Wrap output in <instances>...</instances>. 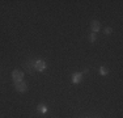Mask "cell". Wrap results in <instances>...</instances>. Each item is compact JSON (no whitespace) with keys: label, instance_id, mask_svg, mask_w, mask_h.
I'll return each instance as SVG.
<instances>
[{"label":"cell","instance_id":"cell-4","mask_svg":"<svg viewBox=\"0 0 123 118\" xmlns=\"http://www.w3.org/2000/svg\"><path fill=\"white\" fill-rule=\"evenodd\" d=\"M83 78H84V73H81V72H75L74 75H72V83H74V84H79V83H81Z\"/></svg>","mask_w":123,"mask_h":118},{"label":"cell","instance_id":"cell-5","mask_svg":"<svg viewBox=\"0 0 123 118\" xmlns=\"http://www.w3.org/2000/svg\"><path fill=\"white\" fill-rule=\"evenodd\" d=\"M90 29H92L93 33H97V32H99V29H101V24H99L97 20H93V21L90 22Z\"/></svg>","mask_w":123,"mask_h":118},{"label":"cell","instance_id":"cell-2","mask_svg":"<svg viewBox=\"0 0 123 118\" xmlns=\"http://www.w3.org/2000/svg\"><path fill=\"white\" fill-rule=\"evenodd\" d=\"M12 78H13L14 83H17V81H22V80H24V72H22L21 70H13V72H12Z\"/></svg>","mask_w":123,"mask_h":118},{"label":"cell","instance_id":"cell-8","mask_svg":"<svg viewBox=\"0 0 123 118\" xmlns=\"http://www.w3.org/2000/svg\"><path fill=\"white\" fill-rule=\"evenodd\" d=\"M96 39H97V35H96V33H92V34H90V37H89V41H90V42H94Z\"/></svg>","mask_w":123,"mask_h":118},{"label":"cell","instance_id":"cell-1","mask_svg":"<svg viewBox=\"0 0 123 118\" xmlns=\"http://www.w3.org/2000/svg\"><path fill=\"white\" fill-rule=\"evenodd\" d=\"M34 70L38 71V72H42V71L46 70V62L42 60V59H38V60L34 62Z\"/></svg>","mask_w":123,"mask_h":118},{"label":"cell","instance_id":"cell-6","mask_svg":"<svg viewBox=\"0 0 123 118\" xmlns=\"http://www.w3.org/2000/svg\"><path fill=\"white\" fill-rule=\"evenodd\" d=\"M37 110L39 111V113H46V111H47V106L43 105V104H39L38 108H37Z\"/></svg>","mask_w":123,"mask_h":118},{"label":"cell","instance_id":"cell-3","mask_svg":"<svg viewBox=\"0 0 123 118\" xmlns=\"http://www.w3.org/2000/svg\"><path fill=\"white\" fill-rule=\"evenodd\" d=\"M14 88H16L17 92L24 93V92H26V89H28V84H26L24 80H22V81H17V83H14Z\"/></svg>","mask_w":123,"mask_h":118},{"label":"cell","instance_id":"cell-9","mask_svg":"<svg viewBox=\"0 0 123 118\" xmlns=\"http://www.w3.org/2000/svg\"><path fill=\"white\" fill-rule=\"evenodd\" d=\"M113 33V29L111 28H105V34H111Z\"/></svg>","mask_w":123,"mask_h":118},{"label":"cell","instance_id":"cell-7","mask_svg":"<svg viewBox=\"0 0 123 118\" xmlns=\"http://www.w3.org/2000/svg\"><path fill=\"white\" fill-rule=\"evenodd\" d=\"M99 73H101L102 76H106L107 73H109V70H107V67L101 66V67H99Z\"/></svg>","mask_w":123,"mask_h":118}]
</instances>
